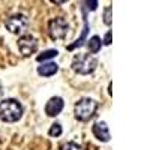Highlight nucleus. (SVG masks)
Returning a JSON list of instances; mask_svg holds the SVG:
<instances>
[{
	"label": "nucleus",
	"mask_w": 150,
	"mask_h": 150,
	"mask_svg": "<svg viewBox=\"0 0 150 150\" xmlns=\"http://www.w3.org/2000/svg\"><path fill=\"white\" fill-rule=\"evenodd\" d=\"M69 26L65 18H54L48 24V33L53 39H63L68 35Z\"/></svg>",
	"instance_id": "nucleus-5"
},
{
	"label": "nucleus",
	"mask_w": 150,
	"mask_h": 150,
	"mask_svg": "<svg viewBox=\"0 0 150 150\" xmlns=\"http://www.w3.org/2000/svg\"><path fill=\"white\" fill-rule=\"evenodd\" d=\"M18 48H20V51H21L23 56H30L38 50V42H36V39L33 36L24 35V36L20 38V41H18Z\"/></svg>",
	"instance_id": "nucleus-6"
},
{
	"label": "nucleus",
	"mask_w": 150,
	"mask_h": 150,
	"mask_svg": "<svg viewBox=\"0 0 150 150\" xmlns=\"http://www.w3.org/2000/svg\"><path fill=\"white\" fill-rule=\"evenodd\" d=\"M59 71V65L53 63V62H48V63H42L39 68H38V74L41 77H51V75L57 74Z\"/></svg>",
	"instance_id": "nucleus-9"
},
{
	"label": "nucleus",
	"mask_w": 150,
	"mask_h": 150,
	"mask_svg": "<svg viewBox=\"0 0 150 150\" xmlns=\"http://www.w3.org/2000/svg\"><path fill=\"white\" fill-rule=\"evenodd\" d=\"M98 66V59L92 54H77L72 60V69L80 75H89Z\"/></svg>",
	"instance_id": "nucleus-2"
},
{
	"label": "nucleus",
	"mask_w": 150,
	"mask_h": 150,
	"mask_svg": "<svg viewBox=\"0 0 150 150\" xmlns=\"http://www.w3.org/2000/svg\"><path fill=\"white\" fill-rule=\"evenodd\" d=\"M57 54H59L57 50H47V51H44V53H41L39 56H38L36 60H38V62H45V60H50V59L57 57Z\"/></svg>",
	"instance_id": "nucleus-12"
},
{
	"label": "nucleus",
	"mask_w": 150,
	"mask_h": 150,
	"mask_svg": "<svg viewBox=\"0 0 150 150\" xmlns=\"http://www.w3.org/2000/svg\"><path fill=\"white\" fill-rule=\"evenodd\" d=\"M96 110H98V102L90 98H84L75 104V117L80 122H87L95 116Z\"/></svg>",
	"instance_id": "nucleus-3"
},
{
	"label": "nucleus",
	"mask_w": 150,
	"mask_h": 150,
	"mask_svg": "<svg viewBox=\"0 0 150 150\" xmlns=\"http://www.w3.org/2000/svg\"><path fill=\"white\" fill-rule=\"evenodd\" d=\"M92 132H93V135L96 137V138H98L99 141H102V143H107V141H110V138H111L110 131H108V126H107L105 122H96V123L93 125V128H92Z\"/></svg>",
	"instance_id": "nucleus-8"
},
{
	"label": "nucleus",
	"mask_w": 150,
	"mask_h": 150,
	"mask_svg": "<svg viewBox=\"0 0 150 150\" xmlns=\"http://www.w3.org/2000/svg\"><path fill=\"white\" fill-rule=\"evenodd\" d=\"M63 107H65L63 99L59 98V96H54V98H51L47 102V105H45V114L50 116V117H56V116H59L62 112Z\"/></svg>",
	"instance_id": "nucleus-7"
},
{
	"label": "nucleus",
	"mask_w": 150,
	"mask_h": 150,
	"mask_svg": "<svg viewBox=\"0 0 150 150\" xmlns=\"http://www.w3.org/2000/svg\"><path fill=\"white\" fill-rule=\"evenodd\" d=\"M102 42H104V45H110L111 44V32H107V35H105Z\"/></svg>",
	"instance_id": "nucleus-17"
},
{
	"label": "nucleus",
	"mask_w": 150,
	"mask_h": 150,
	"mask_svg": "<svg viewBox=\"0 0 150 150\" xmlns=\"http://www.w3.org/2000/svg\"><path fill=\"white\" fill-rule=\"evenodd\" d=\"M23 116V107L17 99H5L0 102V119L6 123H15Z\"/></svg>",
	"instance_id": "nucleus-1"
},
{
	"label": "nucleus",
	"mask_w": 150,
	"mask_h": 150,
	"mask_svg": "<svg viewBox=\"0 0 150 150\" xmlns=\"http://www.w3.org/2000/svg\"><path fill=\"white\" fill-rule=\"evenodd\" d=\"M87 42H89V44H87V48H89V51H90L92 54L99 53V50H101V47H102V41H101V38L95 35V36H92Z\"/></svg>",
	"instance_id": "nucleus-10"
},
{
	"label": "nucleus",
	"mask_w": 150,
	"mask_h": 150,
	"mask_svg": "<svg viewBox=\"0 0 150 150\" xmlns=\"http://www.w3.org/2000/svg\"><path fill=\"white\" fill-rule=\"evenodd\" d=\"M6 29L14 35H23L29 27V20L24 15H12L5 21Z\"/></svg>",
	"instance_id": "nucleus-4"
},
{
	"label": "nucleus",
	"mask_w": 150,
	"mask_h": 150,
	"mask_svg": "<svg viewBox=\"0 0 150 150\" xmlns=\"http://www.w3.org/2000/svg\"><path fill=\"white\" fill-rule=\"evenodd\" d=\"M104 23L107 24V26H111V23H112V20H111V6H107L105 9H104Z\"/></svg>",
	"instance_id": "nucleus-14"
},
{
	"label": "nucleus",
	"mask_w": 150,
	"mask_h": 150,
	"mask_svg": "<svg viewBox=\"0 0 150 150\" xmlns=\"http://www.w3.org/2000/svg\"><path fill=\"white\" fill-rule=\"evenodd\" d=\"M51 137H60L62 135V126L59 123H54L51 128H50V132H48Z\"/></svg>",
	"instance_id": "nucleus-13"
},
{
	"label": "nucleus",
	"mask_w": 150,
	"mask_h": 150,
	"mask_svg": "<svg viewBox=\"0 0 150 150\" xmlns=\"http://www.w3.org/2000/svg\"><path fill=\"white\" fill-rule=\"evenodd\" d=\"M62 150H83V147L77 143H74V141H69V143L62 146Z\"/></svg>",
	"instance_id": "nucleus-15"
},
{
	"label": "nucleus",
	"mask_w": 150,
	"mask_h": 150,
	"mask_svg": "<svg viewBox=\"0 0 150 150\" xmlns=\"http://www.w3.org/2000/svg\"><path fill=\"white\" fill-rule=\"evenodd\" d=\"M87 30H89V23H87V20H86V15H84V29H83V35L78 38L77 41H75L72 45H69L68 47V50H74V48H80L83 44H84V41H86V36H87Z\"/></svg>",
	"instance_id": "nucleus-11"
},
{
	"label": "nucleus",
	"mask_w": 150,
	"mask_h": 150,
	"mask_svg": "<svg viewBox=\"0 0 150 150\" xmlns=\"http://www.w3.org/2000/svg\"><path fill=\"white\" fill-rule=\"evenodd\" d=\"M86 6L89 11H96L98 9V0H86Z\"/></svg>",
	"instance_id": "nucleus-16"
},
{
	"label": "nucleus",
	"mask_w": 150,
	"mask_h": 150,
	"mask_svg": "<svg viewBox=\"0 0 150 150\" xmlns=\"http://www.w3.org/2000/svg\"><path fill=\"white\" fill-rule=\"evenodd\" d=\"M51 2H53L54 5H63V3L68 2V0H51Z\"/></svg>",
	"instance_id": "nucleus-18"
}]
</instances>
